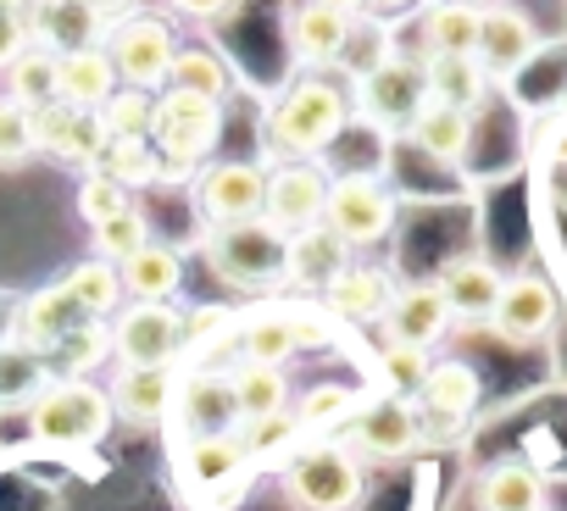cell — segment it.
<instances>
[{
	"instance_id": "6da1fadb",
	"label": "cell",
	"mask_w": 567,
	"mask_h": 511,
	"mask_svg": "<svg viewBox=\"0 0 567 511\" xmlns=\"http://www.w3.org/2000/svg\"><path fill=\"white\" fill-rule=\"evenodd\" d=\"M351 123V101L340 84H329L323 73H307L296 79L290 90L278 95L272 106V123H267V139L290 156V161H318Z\"/></svg>"
},
{
	"instance_id": "7a4b0ae2",
	"label": "cell",
	"mask_w": 567,
	"mask_h": 511,
	"mask_svg": "<svg viewBox=\"0 0 567 511\" xmlns=\"http://www.w3.org/2000/svg\"><path fill=\"white\" fill-rule=\"evenodd\" d=\"M284 494L301 511H351L362 500V461L340 439H307L284 461Z\"/></svg>"
},
{
	"instance_id": "3957f363",
	"label": "cell",
	"mask_w": 567,
	"mask_h": 511,
	"mask_svg": "<svg viewBox=\"0 0 567 511\" xmlns=\"http://www.w3.org/2000/svg\"><path fill=\"white\" fill-rule=\"evenodd\" d=\"M106 428H112V400L90 378H51L40 389V400L29 406V434L45 445H62V450L101 445Z\"/></svg>"
},
{
	"instance_id": "277c9868",
	"label": "cell",
	"mask_w": 567,
	"mask_h": 511,
	"mask_svg": "<svg viewBox=\"0 0 567 511\" xmlns=\"http://www.w3.org/2000/svg\"><path fill=\"white\" fill-rule=\"evenodd\" d=\"M284 239L278 228H267L261 217L234 222V228H212L206 233V268L228 284V290H272L284 279Z\"/></svg>"
},
{
	"instance_id": "5b68a950",
	"label": "cell",
	"mask_w": 567,
	"mask_h": 511,
	"mask_svg": "<svg viewBox=\"0 0 567 511\" xmlns=\"http://www.w3.org/2000/svg\"><path fill=\"white\" fill-rule=\"evenodd\" d=\"M217 134H223V106L195 101V95H178V90H162L156 95L151 145L162 156V178H184L189 167H206Z\"/></svg>"
},
{
	"instance_id": "8992f818",
	"label": "cell",
	"mask_w": 567,
	"mask_h": 511,
	"mask_svg": "<svg viewBox=\"0 0 567 511\" xmlns=\"http://www.w3.org/2000/svg\"><path fill=\"white\" fill-rule=\"evenodd\" d=\"M323 228H329L346 250H368V244L390 239V228H395V189H390L384 178H373V173L329 178Z\"/></svg>"
},
{
	"instance_id": "52a82bcc",
	"label": "cell",
	"mask_w": 567,
	"mask_h": 511,
	"mask_svg": "<svg viewBox=\"0 0 567 511\" xmlns=\"http://www.w3.org/2000/svg\"><path fill=\"white\" fill-rule=\"evenodd\" d=\"M101 51H106V62L117 73V90L156 95L167 67H173V56H178V40H173V29L162 18H123V23H112L101 34Z\"/></svg>"
},
{
	"instance_id": "ba28073f",
	"label": "cell",
	"mask_w": 567,
	"mask_h": 511,
	"mask_svg": "<svg viewBox=\"0 0 567 511\" xmlns=\"http://www.w3.org/2000/svg\"><path fill=\"white\" fill-rule=\"evenodd\" d=\"M429 101V84H423V62H406V56H379L362 79H357V112L379 128H406L412 112Z\"/></svg>"
},
{
	"instance_id": "9c48e42d",
	"label": "cell",
	"mask_w": 567,
	"mask_h": 511,
	"mask_svg": "<svg viewBox=\"0 0 567 511\" xmlns=\"http://www.w3.org/2000/svg\"><path fill=\"white\" fill-rule=\"evenodd\" d=\"M323 200H329V173H323L318 161H284V167L267 173L261 222L290 239V233L323 222Z\"/></svg>"
},
{
	"instance_id": "30bf717a",
	"label": "cell",
	"mask_w": 567,
	"mask_h": 511,
	"mask_svg": "<svg viewBox=\"0 0 567 511\" xmlns=\"http://www.w3.org/2000/svg\"><path fill=\"white\" fill-rule=\"evenodd\" d=\"M417 445H423V423H417L412 400H401V395L357 400V411H351V450H362L373 461H406Z\"/></svg>"
},
{
	"instance_id": "8fae6325",
	"label": "cell",
	"mask_w": 567,
	"mask_h": 511,
	"mask_svg": "<svg viewBox=\"0 0 567 511\" xmlns=\"http://www.w3.org/2000/svg\"><path fill=\"white\" fill-rule=\"evenodd\" d=\"M539 56V29L523 7L512 0H495L478 18V45H473V62L484 67V79H517L528 62Z\"/></svg>"
},
{
	"instance_id": "7c38bea8",
	"label": "cell",
	"mask_w": 567,
	"mask_h": 511,
	"mask_svg": "<svg viewBox=\"0 0 567 511\" xmlns=\"http://www.w3.org/2000/svg\"><path fill=\"white\" fill-rule=\"evenodd\" d=\"M106 340L123 367H173L184 356V317L173 306H128Z\"/></svg>"
},
{
	"instance_id": "4fadbf2b",
	"label": "cell",
	"mask_w": 567,
	"mask_h": 511,
	"mask_svg": "<svg viewBox=\"0 0 567 511\" xmlns=\"http://www.w3.org/2000/svg\"><path fill=\"white\" fill-rule=\"evenodd\" d=\"M261 195H267V173L256 161H206L200 184H195L200 217L212 228H234V222L261 217Z\"/></svg>"
},
{
	"instance_id": "5bb4252c",
	"label": "cell",
	"mask_w": 567,
	"mask_h": 511,
	"mask_svg": "<svg viewBox=\"0 0 567 511\" xmlns=\"http://www.w3.org/2000/svg\"><path fill=\"white\" fill-rule=\"evenodd\" d=\"M550 328H556V290L539 273H512L495 295L489 334L506 345H539Z\"/></svg>"
},
{
	"instance_id": "9a60e30c",
	"label": "cell",
	"mask_w": 567,
	"mask_h": 511,
	"mask_svg": "<svg viewBox=\"0 0 567 511\" xmlns=\"http://www.w3.org/2000/svg\"><path fill=\"white\" fill-rule=\"evenodd\" d=\"M390 301H395V279H390L384 268H373V262H346V268L329 279V290H323V312H329L334 323H351V328L384 323Z\"/></svg>"
},
{
	"instance_id": "2e32d148",
	"label": "cell",
	"mask_w": 567,
	"mask_h": 511,
	"mask_svg": "<svg viewBox=\"0 0 567 511\" xmlns=\"http://www.w3.org/2000/svg\"><path fill=\"white\" fill-rule=\"evenodd\" d=\"M451 323H456V317H451V306H445V295H440L434 284H401L379 328H384V345L429 351V345H440V340L451 334Z\"/></svg>"
},
{
	"instance_id": "e0dca14e",
	"label": "cell",
	"mask_w": 567,
	"mask_h": 511,
	"mask_svg": "<svg viewBox=\"0 0 567 511\" xmlns=\"http://www.w3.org/2000/svg\"><path fill=\"white\" fill-rule=\"evenodd\" d=\"M90 317L68 301V290L62 284H51V290H34V295H18V328H12V340L18 345H29V351H40L45 362L84 328Z\"/></svg>"
},
{
	"instance_id": "ac0fdd59",
	"label": "cell",
	"mask_w": 567,
	"mask_h": 511,
	"mask_svg": "<svg viewBox=\"0 0 567 511\" xmlns=\"http://www.w3.org/2000/svg\"><path fill=\"white\" fill-rule=\"evenodd\" d=\"M34 145H40L45 156L68 161V167H95L101 150H106V128H101V117L51 101V106L34 112Z\"/></svg>"
},
{
	"instance_id": "d6986e66",
	"label": "cell",
	"mask_w": 567,
	"mask_h": 511,
	"mask_svg": "<svg viewBox=\"0 0 567 511\" xmlns=\"http://www.w3.org/2000/svg\"><path fill=\"white\" fill-rule=\"evenodd\" d=\"M478 395H484V384H478V373L467 362H434L429 378L417 384L412 406H417V423L456 428V423H467L478 411Z\"/></svg>"
},
{
	"instance_id": "ffe728a7",
	"label": "cell",
	"mask_w": 567,
	"mask_h": 511,
	"mask_svg": "<svg viewBox=\"0 0 567 511\" xmlns=\"http://www.w3.org/2000/svg\"><path fill=\"white\" fill-rule=\"evenodd\" d=\"M184 439H206V434H234L239 417H234V395H228V373H189L178 378L173 389V411Z\"/></svg>"
},
{
	"instance_id": "44dd1931",
	"label": "cell",
	"mask_w": 567,
	"mask_h": 511,
	"mask_svg": "<svg viewBox=\"0 0 567 511\" xmlns=\"http://www.w3.org/2000/svg\"><path fill=\"white\" fill-rule=\"evenodd\" d=\"M501 284H506V273L489 262V255H456V262H445V273L434 279L451 317H462V323H489Z\"/></svg>"
},
{
	"instance_id": "7402d4cb",
	"label": "cell",
	"mask_w": 567,
	"mask_h": 511,
	"mask_svg": "<svg viewBox=\"0 0 567 511\" xmlns=\"http://www.w3.org/2000/svg\"><path fill=\"white\" fill-rule=\"evenodd\" d=\"M29 34H34V45H45V51H84V45H101V34H106V18H95L84 0H29Z\"/></svg>"
},
{
	"instance_id": "603a6c76",
	"label": "cell",
	"mask_w": 567,
	"mask_h": 511,
	"mask_svg": "<svg viewBox=\"0 0 567 511\" xmlns=\"http://www.w3.org/2000/svg\"><path fill=\"white\" fill-rule=\"evenodd\" d=\"M112 95H117V73H112V62H106L101 45L62 51V56H56V101H62V106L95 117Z\"/></svg>"
},
{
	"instance_id": "cb8c5ba5",
	"label": "cell",
	"mask_w": 567,
	"mask_h": 511,
	"mask_svg": "<svg viewBox=\"0 0 567 511\" xmlns=\"http://www.w3.org/2000/svg\"><path fill=\"white\" fill-rule=\"evenodd\" d=\"M173 389H178L173 367H123L106 400H112V417H128V423L151 428L173 411Z\"/></svg>"
},
{
	"instance_id": "d4e9b609",
	"label": "cell",
	"mask_w": 567,
	"mask_h": 511,
	"mask_svg": "<svg viewBox=\"0 0 567 511\" xmlns=\"http://www.w3.org/2000/svg\"><path fill=\"white\" fill-rule=\"evenodd\" d=\"M473 500H478V511H545V478H539V467L506 456L478 472Z\"/></svg>"
},
{
	"instance_id": "484cf974",
	"label": "cell",
	"mask_w": 567,
	"mask_h": 511,
	"mask_svg": "<svg viewBox=\"0 0 567 511\" xmlns=\"http://www.w3.org/2000/svg\"><path fill=\"white\" fill-rule=\"evenodd\" d=\"M346 262H351V250H346L323 222L290 233V244H284V279H296L301 290H329V279H334Z\"/></svg>"
},
{
	"instance_id": "4316f807",
	"label": "cell",
	"mask_w": 567,
	"mask_h": 511,
	"mask_svg": "<svg viewBox=\"0 0 567 511\" xmlns=\"http://www.w3.org/2000/svg\"><path fill=\"white\" fill-rule=\"evenodd\" d=\"M290 51H296L301 67L340 62L351 51V18L323 12V7H312V0H307V7H296V18H290Z\"/></svg>"
},
{
	"instance_id": "83f0119b",
	"label": "cell",
	"mask_w": 567,
	"mask_h": 511,
	"mask_svg": "<svg viewBox=\"0 0 567 511\" xmlns=\"http://www.w3.org/2000/svg\"><path fill=\"white\" fill-rule=\"evenodd\" d=\"M117 279H123V290L140 301V306H162V301H173L178 295V284H184V255L173 250V244H145V250H134L128 262L117 268Z\"/></svg>"
},
{
	"instance_id": "f1b7e54d",
	"label": "cell",
	"mask_w": 567,
	"mask_h": 511,
	"mask_svg": "<svg viewBox=\"0 0 567 511\" xmlns=\"http://www.w3.org/2000/svg\"><path fill=\"white\" fill-rule=\"evenodd\" d=\"M401 134H406L429 161H462V156H467V145H473V117H467V112H456V106L423 101Z\"/></svg>"
},
{
	"instance_id": "f546056e",
	"label": "cell",
	"mask_w": 567,
	"mask_h": 511,
	"mask_svg": "<svg viewBox=\"0 0 567 511\" xmlns=\"http://www.w3.org/2000/svg\"><path fill=\"white\" fill-rule=\"evenodd\" d=\"M250 461L239 450L234 434H206V439H184V478L200 489V494H217V489H234L245 483Z\"/></svg>"
},
{
	"instance_id": "4dcf8cb0",
	"label": "cell",
	"mask_w": 567,
	"mask_h": 511,
	"mask_svg": "<svg viewBox=\"0 0 567 511\" xmlns=\"http://www.w3.org/2000/svg\"><path fill=\"white\" fill-rule=\"evenodd\" d=\"M423 84H429V101L440 106H456V112H478L484 95H489V79L473 56H423Z\"/></svg>"
},
{
	"instance_id": "1f68e13d",
	"label": "cell",
	"mask_w": 567,
	"mask_h": 511,
	"mask_svg": "<svg viewBox=\"0 0 567 511\" xmlns=\"http://www.w3.org/2000/svg\"><path fill=\"white\" fill-rule=\"evenodd\" d=\"M478 0H434L423 12V51L429 56H473L478 45Z\"/></svg>"
},
{
	"instance_id": "d6a6232c",
	"label": "cell",
	"mask_w": 567,
	"mask_h": 511,
	"mask_svg": "<svg viewBox=\"0 0 567 511\" xmlns=\"http://www.w3.org/2000/svg\"><path fill=\"white\" fill-rule=\"evenodd\" d=\"M228 395H234V417H239V423H256V417H278V411H290V378H284V367L239 362V367L228 373Z\"/></svg>"
},
{
	"instance_id": "836d02e7",
	"label": "cell",
	"mask_w": 567,
	"mask_h": 511,
	"mask_svg": "<svg viewBox=\"0 0 567 511\" xmlns=\"http://www.w3.org/2000/svg\"><path fill=\"white\" fill-rule=\"evenodd\" d=\"M234 345L245 362L256 367H284L296 356V340H290V323H284V306H256L234 323Z\"/></svg>"
},
{
	"instance_id": "e575fe53",
	"label": "cell",
	"mask_w": 567,
	"mask_h": 511,
	"mask_svg": "<svg viewBox=\"0 0 567 511\" xmlns=\"http://www.w3.org/2000/svg\"><path fill=\"white\" fill-rule=\"evenodd\" d=\"M51 384V362L29 345H0V411H29L40 400V389Z\"/></svg>"
},
{
	"instance_id": "d590c367",
	"label": "cell",
	"mask_w": 567,
	"mask_h": 511,
	"mask_svg": "<svg viewBox=\"0 0 567 511\" xmlns=\"http://www.w3.org/2000/svg\"><path fill=\"white\" fill-rule=\"evenodd\" d=\"M228 84H234V73L217 51H178L167 79H162V90H178V95H195V101H212V106H223Z\"/></svg>"
},
{
	"instance_id": "8d00e7d4",
	"label": "cell",
	"mask_w": 567,
	"mask_h": 511,
	"mask_svg": "<svg viewBox=\"0 0 567 511\" xmlns=\"http://www.w3.org/2000/svg\"><path fill=\"white\" fill-rule=\"evenodd\" d=\"M234 439H239V450H245V461H250V467H261V461H290V456L307 445L290 411H278V417H256V423H239V428H234Z\"/></svg>"
},
{
	"instance_id": "74e56055",
	"label": "cell",
	"mask_w": 567,
	"mask_h": 511,
	"mask_svg": "<svg viewBox=\"0 0 567 511\" xmlns=\"http://www.w3.org/2000/svg\"><path fill=\"white\" fill-rule=\"evenodd\" d=\"M62 290H68V301L95 323V317H106V312H117V301H123V279H117V268L112 262H79L68 279H62Z\"/></svg>"
},
{
	"instance_id": "f35d334b",
	"label": "cell",
	"mask_w": 567,
	"mask_h": 511,
	"mask_svg": "<svg viewBox=\"0 0 567 511\" xmlns=\"http://www.w3.org/2000/svg\"><path fill=\"white\" fill-rule=\"evenodd\" d=\"M7 101H18V106H29V112L51 106V101H56V51L29 45V51L7 67Z\"/></svg>"
},
{
	"instance_id": "ab89813d",
	"label": "cell",
	"mask_w": 567,
	"mask_h": 511,
	"mask_svg": "<svg viewBox=\"0 0 567 511\" xmlns=\"http://www.w3.org/2000/svg\"><path fill=\"white\" fill-rule=\"evenodd\" d=\"M95 173H106V178L123 184V189H140V184H156V178H162V156H156L151 139H106Z\"/></svg>"
},
{
	"instance_id": "60d3db41",
	"label": "cell",
	"mask_w": 567,
	"mask_h": 511,
	"mask_svg": "<svg viewBox=\"0 0 567 511\" xmlns=\"http://www.w3.org/2000/svg\"><path fill=\"white\" fill-rule=\"evenodd\" d=\"M351 411H357V395H351L346 384H312V389L301 395V406H290V417H296L301 439H307V434H329V428L351 423Z\"/></svg>"
},
{
	"instance_id": "b9f144b4",
	"label": "cell",
	"mask_w": 567,
	"mask_h": 511,
	"mask_svg": "<svg viewBox=\"0 0 567 511\" xmlns=\"http://www.w3.org/2000/svg\"><path fill=\"white\" fill-rule=\"evenodd\" d=\"M95 117H101L106 139H151V128H156V95H145V90H117Z\"/></svg>"
},
{
	"instance_id": "7bdbcfd3",
	"label": "cell",
	"mask_w": 567,
	"mask_h": 511,
	"mask_svg": "<svg viewBox=\"0 0 567 511\" xmlns=\"http://www.w3.org/2000/svg\"><path fill=\"white\" fill-rule=\"evenodd\" d=\"M95 233V255L101 262H112V268H123L134 250H145L151 244V222H145V211L140 206H128V211H117V217H106L101 228H90Z\"/></svg>"
},
{
	"instance_id": "ee69618b",
	"label": "cell",
	"mask_w": 567,
	"mask_h": 511,
	"mask_svg": "<svg viewBox=\"0 0 567 511\" xmlns=\"http://www.w3.org/2000/svg\"><path fill=\"white\" fill-rule=\"evenodd\" d=\"M429 351H412V345H384L379 351V384H384V395H401V400H412L417 395V384L429 378Z\"/></svg>"
},
{
	"instance_id": "f6af8a7d",
	"label": "cell",
	"mask_w": 567,
	"mask_h": 511,
	"mask_svg": "<svg viewBox=\"0 0 567 511\" xmlns=\"http://www.w3.org/2000/svg\"><path fill=\"white\" fill-rule=\"evenodd\" d=\"M34 112L18 101H0V167H23L34 161Z\"/></svg>"
},
{
	"instance_id": "bcb514c9",
	"label": "cell",
	"mask_w": 567,
	"mask_h": 511,
	"mask_svg": "<svg viewBox=\"0 0 567 511\" xmlns=\"http://www.w3.org/2000/svg\"><path fill=\"white\" fill-rule=\"evenodd\" d=\"M134 200H128V189L123 184H112L106 173H84V184H79V217L90 222V228H101L106 217H117V211H128Z\"/></svg>"
},
{
	"instance_id": "7dc6e473",
	"label": "cell",
	"mask_w": 567,
	"mask_h": 511,
	"mask_svg": "<svg viewBox=\"0 0 567 511\" xmlns=\"http://www.w3.org/2000/svg\"><path fill=\"white\" fill-rule=\"evenodd\" d=\"M106 351H112V340H106L101 328H90V323H84V328H79V334H73V340H68V345H62L56 356H62L68 378H79V373H90V367H95V362H101Z\"/></svg>"
},
{
	"instance_id": "c3c4849f",
	"label": "cell",
	"mask_w": 567,
	"mask_h": 511,
	"mask_svg": "<svg viewBox=\"0 0 567 511\" xmlns=\"http://www.w3.org/2000/svg\"><path fill=\"white\" fill-rule=\"evenodd\" d=\"M284 323H290V340H296V351H318L323 340H329V312L323 306H284Z\"/></svg>"
},
{
	"instance_id": "681fc988",
	"label": "cell",
	"mask_w": 567,
	"mask_h": 511,
	"mask_svg": "<svg viewBox=\"0 0 567 511\" xmlns=\"http://www.w3.org/2000/svg\"><path fill=\"white\" fill-rule=\"evenodd\" d=\"M212 334H217V340L234 334V312H223V306H200V312L184 317V351H206Z\"/></svg>"
},
{
	"instance_id": "f907efd6",
	"label": "cell",
	"mask_w": 567,
	"mask_h": 511,
	"mask_svg": "<svg viewBox=\"0 0 567 511\" xmlns=\"http://www.w3.org/2000/svg\"><path fill=\"white\" fill-rule=\"evenodd\" d=\"M29 45H34L29 18H23V12H0V67H12Z\"/></svg>"
},
{
	"instance_id": "816d5d0a",
	"label": "cell",
	"mask_w": 567,
	"mask_h": 511,
	"mask_svg": "<svg viewBox=\"0 0 567 511\" xmlns=\"http://www.w3.org/2000/svg\"><path fill=\"white\" fill-rule=\"evenodd\" d=\"M239 7V0H173V12H184V18H195V23H217V18H228Z\"/></svg>"
},
{
	"instance_id": "f5cc1de1",
	"label": "cell",
	"mask_w": 567,
	"mask_h": 511,
	"mask_svg": "<svg viewBox=\"0 0 567 511\" xmlns=\"http://www.w3.org/2000/svg\"><path fill=\"white\" fill-rule=\"evenodd\" d=\"M12 328H18V295L0 290V345H12Z\"/></svg>"
},
{
	"instance_id": "db71d44e",
	"label": "cell",
	"mask_w": 567,
	"mask_h": 511,
	"mask_svg": "<svg viewBox=\"0 0 567 511\" xmlns=\"http://www.w3.org/2000/svg\"><path fill=\"white\" fill-rule=\"evenodd\" d=\"M312 7H323V12H340V18H357V12H368V0H312Z\"/></svg>"
},
{
	"instance_id": "11a10c76",
	"label": "cell",
	"mask_w": 567,
	"mask_h": 511,
	"mask_svg": "<svg viewBox=\"0 0 567 511\" xmlns=\"http://www.w3.org/2000/svg\"><path fill=\"white\" fill-rule=\"evenodd\" d=\"M368 7H373V12H384V18H401V12H412V7H417V0H368Z\"/></svg>"
},
{
	"instance_id": "9f6ffc18",
	"label": "cell",
	"mask_w": 567,
	"mask_h": 511,
	"mask_svg": "<svg viewBox=\"0 0 567 511\" xmlns=\"http://www.w3.org/2000/svg\"><path fill=\"white\" fill-rule=\"evenodd\" d=\"M84 7H90V12H95V18H106V12H112V7H117V0H84Z\"/></svg>"
},
{
	"instance_id": "6f0895ef",
	"label": "cell",
	"mask_w": 567,
	"mask_h": 511,
	"mask_svg": "<svg viewBox=\"0 0 567 511\" xmlns=\"http://www.w3.org/2000/svg\"><path fill=\"white\" fill-rule=\"evenodd\" d=\"M0 12H29V0H0Z\"/></svg>"
},
{
	"instance_id": "680465c9",
	"label": "cell",
	"mask_w": 567,
	"mask_h": 511,
	"mask_svg": "<svg viewBox=\"0 0 567 511\" xmlns=\"http://www.w3.org/2000/svg\"><path fill=\"white\" fill-rule=\"evenodd\" d=\"M545 511H556V505H545Z\"/></svg>"
}]
</instances>
